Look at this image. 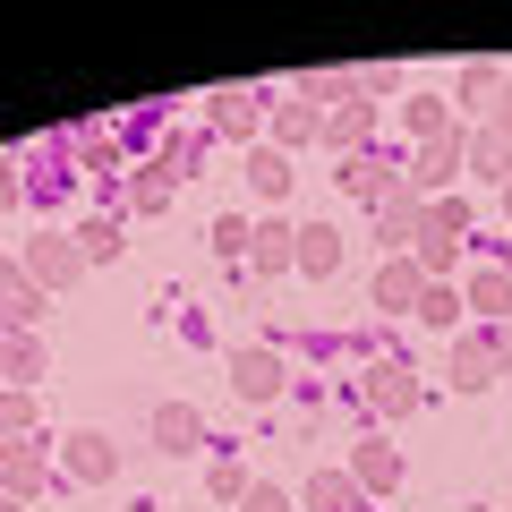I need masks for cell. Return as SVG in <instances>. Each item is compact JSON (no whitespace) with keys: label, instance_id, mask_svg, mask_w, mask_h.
<instances>
[{"label":"cell","instance_id":"obj_1","mask_svg":"<svg viewBox=\"0 0 512 512\" xmlns=\"http://www.w3.org/2000/svg\"><path fill=\"white\" fill-rule=\"evenodd\" d=\"M154 436H163L171 453H188V444H197V419H188V410H163V419H154Z\"/></svg>","mask_w":512,"mask_h":512},{"label":"cell","instance_id":"obj_2","mask_svg":"<svg viewBox=\"0 0 512 512\" xmlns=\"http://www.w3.org/2000/svg\"><path fill=\"white\" fill-rule=\"evenodd\" d=\"M299 265H316V274L333 265V231H325V222H316V231H299Z\"/></svg>","mask_w":512,"mask_h":512},{"label":"cell","instance_id":"obj_3","mask_svg":"<svg viewBox=\"0 0 512 512\" xmlns=\"http://www.w3.org/2000/svg\"><path fill=\"white\" fill-rule=\"evenodd\" d=\"M376 402H393V410L410 402V367H376Z\"/></svg>","mask_w":512,"mask_h":512},{"label":"cell","instance_id":"obj_4","mask_svg":"<svg viewBox=\"0 0 512 512\" xmlns=\"http://www.w3.org/2000/svg\"><path fill=\"white\" fill-rule=\"evenodd\" d=\"M239 393H274V359H239Z\"/></svg>","mask_w":512,"mask_h":512},{"label":"cell","instance_id":"obj_5","mask_svg":"<svg viewBox=\"0 0 512 512\" xmlns=\"http://www.w3.org/2000/svg\"><path fill=\"white\" fill-rule=\"evenodd\" d=\"M0 512H18V504H0Z\"/></svg>","mask_w":512,"mask_h":512}]
</instances>
